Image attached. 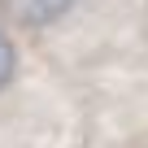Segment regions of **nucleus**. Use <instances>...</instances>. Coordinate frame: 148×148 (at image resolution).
Instances as JSON below:
<instances>
[{
	"label": "nucleus",
	"instance_id": "f03ea898",
	"mask_svg": "<svg viewBox=\"0 0 148 148\" xmlns=\"http://www.w3.org/2000/svg\"><path fill=\"white\" fill-rule=\"evenodd\" d=\"M13 70H18V52H13V39L0 31V92L9 87V79H13Z\"/></svg>",
	"mask_w": 148,
	"mask_h": 148
},
{
	"label": "nucleus",
	"instance_id": "f257e3e1",
	"mask_svg": "<svg viewBox=\"0 0 148 148\" xmlns=\"http://www.w3.org/2000/svg\"><path fill=\"white\" fill-rule=\"evenodd\" d=\"M0 5L22 26H52V22H61L74 9V0H0Z\"/></svg>",
	"mask_w": 148,
	"mask_h": 148
}]
</instances>
